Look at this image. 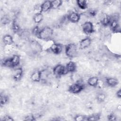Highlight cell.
I'll return each instance as SVG.
<instances>
[{
  "mask_svg": "<svg viewBox=\"0 0 121 121\" xmlns=\"http://www.w3.org/2000/svg\"><path fill=\"white\" fill-rule=\"evenodd\" d=\"M53 35L52 29L51 27L46 26L40 31L38 37L42 40L49 41L53 38Z\"/></svg>",
  "mask_w": 121,
  "mask_h": 121,
  "instance_id": "6da1fadb",
  "label": "cell"
},
{
  "mask_svg": "<svg viewBox=\"0 0 121 121\" xmlns=\"http://www.w3.org/2000/svg\"><path fill=\"white\" fill-rule=\"evenodd\" d=\"M65 53L69 58L76 57L78 54L77 46L74 43H70L65 46Z\"/></svg>",
  "mask_w": 121,
  "mask_h": 121,
  "instance_id": "7a4b0ae2",
  "label": "cell"
},
{
  "mask_svg": "<svg viewBox=\"0 0 121 121\" xmlns=\"http://www.w3.org/2000/svg\"><path fill=\"white\" fill-rule=\"evenodd\" d=\"M53 74L56 77H60L62 75H65L68 73L65 66L61 64H58L55 66L53 69Z\"/></svg>",
  "mask_w": 121,
  "mask_h": 121,
  "instance_id": "3957f363",
  "label": "cell"
},
{
  "mask_svg": "<svg viewBox=\"0 0 121 121\" xmlns=\"http://www.w3.org/2000/svg\"><path fill=\"white\" fill-rule=\"evenodd\" d=\"M82 30L83 33L86 35H91L94 32L93 24L88 21L82 25Z\"/></svg>",
  "mask_w": 121,
  "mask_h": 121,
  "instance_id": "277c9868",
  "label": "cell"
},
{
  "mask_svg": "<svg viewBox=\"0 0 121 121\" xmlns=\"http://www.w3.org/2000/svg\"><path fill=\"white\" fill-rule=\"evenodd\" d=\"M29 46L32 52L34 54L40 53L42 51V45L36 41H31Z\"/></svg>",
  "mask_w": 121,
  "mask_h": 121,
  "instance_id": "5b68a950",
  "label": "cell"
},
{
  "mask_svg": "<svg viewBox=\"0 0 121 121\" xmlns=\"http://www.w3.org/2000/svg\"><path fill=\"white\" fill-rule=\"evenodd\" d=\"M49 51L55 54H59L63 50L62 44L58 43H53L49 47Z\"/></svg>",
  "mask_w": 121,
  "mask_h": 121,
  "instance_id": "8992f818",
  "label": "cell"
},
{
  "mask_svg": "<svg viewBox=\"0 0 121 121\" xmlns=\"http://www.w3.org/2000/svg\"><path fill=\"white\" fill-rule=\"evenodd\" d=\"M67 18L69 22L73 23H78L80 19V14L77 12L71 11L67 16Z\"/></svg>",
  "mask_w": 121,
  "mask_h": 121,
  "instance_id": "52a82bcc",
  "label": "cell"
},
{
  "mask_svg": "<svg viewBox=\"0 0 121 121\" xmlns=\"http://www.w3.org/2000/svg\"><path fill=\"white\" fill-rule=\"evenodd\" d=\"M23 74V70L22 68L19 67L14 69L12 72V77L16 81H18L22 78Z\"/></svg>",
  "mask_w": 121,
  "mask_h": 121,
  "instance_id": "ba28073f",
  "label": "cell"
},
{
  "mask_svg": "<svg viewBox=\"0 0 121 121\" xmlns=\"http://www.w3.org/2000/svg\"><path fill=\"white\" fill-rule=\"evenodd\" d=\"M92 39L89 37H86L82 39L79 43L80 48L82 49H85L88 48L91 45Z\"/></svg>",
  "mask_w": 121,
  "mask_h": 121,
  "instance_id": "9c48e42d",
  "label": "cell"
},
{
  "mask_svg": "<svg viewBox=\"0 0 121 121\" xmlns=\"http://www.w3.org/2000/svg\"><path fill=\"white\" fill-rule=\"evenodd\" d=\"M30 78L33 82H38L41 80V72L38 70L34 71L30 76Z\"/></svg>",
  "mask_w": 121,
  "mask_h": 121,
  "instance_id": "30bf717a",
  "label": "cell"
},
{
  "mask_svg": "<svg viewBox=\"0 0 121 121\" xmlns=\"http://www.w3.org/2000/svg\"><path fill=\"white\" fill-rule=\"evenodd\" d=\"M41 8L42 12H45L50 10L52 9L51 1L46 0L43 2L41 5Z\"/></svg>",
  "mask_w": 121,
  "mask_h": 121,
  "instance_id": "8fae6325",
  "label": "cell"
},
{
  "mask_svg": "<svg viewBox=\"0 0 121 121\" xmlns=\"http://www.w3.org/2000/svg\"><path fill=\"white\" fill-rule=\"evenodd\" d=\"M2 42L4 44L6 45H10L12 44L14 41L13 38L11 35L9 34H6L3 36L2 38Z\"/></svg>",
  "mask_w": 121,
  "mask_h": 121,
  "instance_id": "7c38bea8",
  "label": "cell"
},
{
  "mask_svg": "<svg viewBox=\"0 0 121 121\" xmlns=\"http://www.w3.org/2000/svg\"><path fill=\"white\" fill-rule=\"evenodd\" d=\"M105 83L106 85L110 87H115L118 84V80L114 78H106L105 80Z\"/></svg>",
  "mask_w": 121,
  "mask_h": 121,
  "instance_id": "4fadbf2b",
  "label": "cell"
},
{
  "mask_svg": "<svg viewBox=\"0 0 121 121\" xmlns=\"http://www.w3.org/2000/svg\"><path fill=\"white\" fill-rule=\"evenodd\" d=\"M10 61L12 64V67H17L19 65L20 63V57L17 55H14L12 57L10 58Z\"/></svg>",
  "mask_w": 121,
  "mask_h": 121,
  "instance_id": "5bb4252c",
  "label": "cell"
},
{
  "mask_svg": "<svg viewBox=\"0 0 121 121\" xmlns=\"http://www.w3.org/2000/svg\"><path fill=\"white\" fill-rule=\"evenodd\" d=\"M65 68L68 73L74 72L76 70L77 66L75 62L73 61H69L67 63Z\"/></svg>",
  "mask_w": 121,
  "mask_h": 121,
  "instance_id": "9a60e30c",
  "label": "cell"
},
{
  "mask_svg": "<svg viewBox=\"0 0 121 121\" xmlns=\"http://www.w3.org/2000/svg\"><path fill=\"white\" fill-rule=\"evenodd\" d=\"M99 78L96 76L91 77L88 78L87 80V84L91 86L95 87L97 86Z\"/></svg>",
  "mask_w": 121,
  "mask_h": 121,
  "instance_id": "2e32d148",
  "label": "cell"
},
{
  "mask_svg": "<svg viewBox=\"0 0 121 121\" xmlns=\"http://www.w3.org/2000/svg\"><path fill=\"white\" fill-rule=\"evenodd\" d=\"M43 20V15L40 13L38 14H35L33 17V21L35 23L39 24L41 22H42Z\"/></svg>",
  "mask_w": 121,
  "mask_h": 121,
  "instance_id": "e0dca14e",
  "label": "cell"
},
{
  "mask_svg": "<svg viewBox=\"0 0 121 121\" xmlns=\"http://www.w3.org/2000/svg\"><path fill=\"white\" fill-rule=\"evenodd\" d=\"M77 5L78 7L81 9H85L87 7V2L85 0H77Z\"/></svg>",
  "mask_w": 121,
  "mask_h": 121,
  "instance_id": "ac0fdd59",
  "label": "cell"
},
{
  "mask_svg": "<svg viewBox=\"0 0 121 121\" xmlns=\"http://www.w3.org/2000/svg\"><path fill=\"white\" fill-rule=\"evenodd\" d=\"M106 98V95L105 93L103 92L98 93L96 95V99L97 102L99 103L104 102Z\"/></svg>",
  "mask_w": 121,
  "mask_h": 121,
  "instance_id": "d6986e66",
  "label": "cell"
},
{
  "mask_svg": "<svg viewBox=\"0 0 121 121\" xmlns=\"http://www.w3.org/2000/svg\"><path fill=\"white\" fill-rule=\"evenodd\" d=\"M62 4V1L60 0H55L51 1L52 9H56L60 7Z\"/></svg>",
  "mask_w": 121,
  "mask_h": 121,
  "instance_id": "ffe728a7",
  "label": "cell"
},
{
  "mask_svg": "<svg viewBox=\"0 0 121 121\" xmlns=\"http://www.w3.org/2000/svg\"><path fill=\"white\" fill-rule=\"evenodd\" d=\"M100 118V114L98 113H95L90 115L87 118L86 117V120L87 121H97Z\"/></svg>",
  "mask_w": 121,
  "mask_h": 121,
  "instance_id": "44dd1931",
  "label": "cell"
},
{
  "mask_svg": "<svg viewBox=\"0 0 121 121\" xmlns=\"http://www.w3.org/2000/svg\"><path fill=\"white\" fill-rule=\"evenodd\" d=\"M9 101V98L7 95H2L1 94L0 98V102L1 105H5Z\"/></svg>",
  "mask_w": 121,
  "mask_h": 121,
  "instance_id": "7402d4cb",
  "label": "cell"
},
{
  "mask_svg": "<svg viewBox=\"0 0 121 121\" xmlns=\"http://www.w3.org/2000/svg\"><path fill=\"white\" fill-rule=\"evenodd\" d=\"M74 120L77 121H83L86 120V117L83 115L78 114L75 116Z\"/></svg>",
  "mask_w": 121,
  "mask_h": 121,
  "instance_id": "603a6c76",
  "label": "cell"
},
{
  "mask_svg": "<svg viewBox=\"0 0 121 121\" xmlns=\"http://www.w3.org/2000/svg\"><path fill=\"white\" fill-rule=\"evenodd\" d=\"M35 119L33 115H28L25 117L24 120L25 121H32L34 120H35Z\"/></svg>",
  "mask_w": 121,
  "mask_h": 121,
  "instance_id": "cb8c5ba5",
  "label": "cell"
},
{
  "mask_svg": "<svg viewBox=\"0 0 121 121\" xmlns=\"http://www.w3.org/2000/svg\"><path fill=\"white\" fill-rule=\"evenodd\" d=\"M1 120L5 121H14L12 117H11L9 115H6L4 116V117H3L2 119H1Z\"/></svg>",
  "mask_w": 121,
  "mask_h": 121,
  "instance_id": "d4e9b609",
  "label": "cell"
},
{
  "mask_svg": "<svg viewBox=\"0 0 121 121\" xmlns=\"http://www.w3.org/2000/svg\"><path fill=\"white\" fill-rule=\"evenodd\" d=\"M116 118L117 117L114 115L113 114H111L109 115L108 116L107 118L108 119V120L109 121H116Z\"/></svg>",
  "mask_w": 121,
  "mask_h": 121,
  "instance_id": "484cf974",
  "label": "cell"
},
{
  "mask_svg": "<svg viewBox=\"0 0 121 121\" xmlns=\"http://www.w3.org/2000/svg\"><path fill=\"white\" fill-rule=\"evenodd\" d=\"M116 95L118 98H120L121 97V89H119L117 91Z\"/></svg>",
  "mask_w": 121,
  "mask_h": 121,
  "instance_id": "4316f807",
  "label": "cell"
},
{
  "mask_svg": "<svg viewBox=\"0 0 121 121\" xmlns=\"http://www.w3.org/2000/svg\"><path fill=\"white\" fill-rule=\"evenodd\" d=\"M116 109H117V110L118 111L120 112L121 110V105H118L117 106V108H116Z\"/></svg>",
  "mask_w": 121,
  "mask_h": 121,
  "instance_id": "83f0119b",
  "label": "cell"
}]
</instances>
